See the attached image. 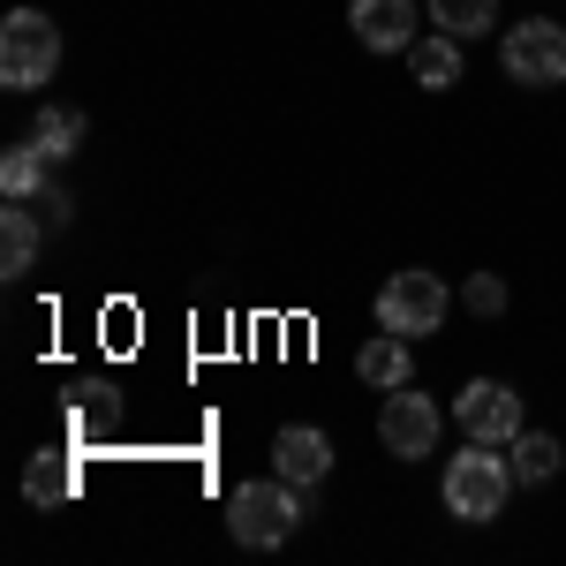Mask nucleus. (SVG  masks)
<instances>
[{"label": "nucleus", "instance_id": "f257e3e1", "mask_svg": "<svg viewBox=\"0 0 566 566\" xmlns=\"http://www.w3.org/2000/svg\"><path fill=\"white\" fill-rule=\"evenodd\" d=\"M295 491H303V483H287V476L242 483V491L227 499V536H234V544H250V552L287 544V536L303 528V499H295Z\"/></svg>", "mask_w": 566, "mask_h": 566}, {"label": "nucleus", "instance_id": "f03ea898", "mask_svg": "<svg viewBox=\"0 0 566 566\" xmlns=\"http://www.w3.org/2000/svg\"><path fill=\"white\" fill-rule=\"evenodd\" d=\"M53 69H61V23L45 8H8V23H0V84L45 91Z\"/></svg>", "mask_w": 566, "mask_h": 566}, {"label": "nucleus", "instance_id": "7ed1b4c3", "mask_svg": "<svg viewBox=\"0 0 566 566\" xmlns=\"http://www.w3.org/2000/svg\"><path fill=\"white\" fill-rule=\"evenodd\" d=\"M506 491H514V461H506L499 446H476V438H469V446L446 461V506H453L461 522H499Z\"/></svg>", "mask_w": 566, "mask_h": 566}, {"label": "nucleus", "instance_id": "20e7f679", "mask_svg": "<svg viewBox=\"0 0 566 566\" xmlns=\"http://www.w3.org/2000/svg\"><path fill=\"white\" fill-rule=\"evenodd\" d=\"M499 69H506V84H522V91L566 84V31L552 23V15H528V23H514V31L499 39Z\"/></svg>", "mask_w": 566, "mask_h": 566}, {"label": "nucleus", "instance_id": "39448f33", "mask_svg": "<svg viewBox=\"0 0 566 566\" xmlns=\"http://www.w3.org/2000/svg\"><path fill=\"white\" fill-rule=\"evenodd\" d=\"M446 310H453V295H446L438 272H392L386 287H378V325H386V333H408V340L438 333Z\"/></svg>", "mask_w": 566, "mask_h": 566}, {"label": "nucleus", "instance_id": "423d86ee", "mask_svg": "<svg viewBox=\"0 0 566 566\" xmlns=\"http://www.w3.org/2000/svg\"><path fill=\"white\" fill-rule=\"evenodd\" d=\"M453 416H461V431L476 438V446H514L528 431L522 423V392L499 386V378H469L461 400H453Z\"/></svg>", "mask_w": 566, "mask_h": 566}, {"label": "nucleus", "instance_id": "0eeeda50", "mask_svg": "<svg viewBox=\"0 0 566 566\" xmlns=\"http://www.w3.org/2000/svg\"><path fill=\"white\" fill-rule=\"evenodd\" d=\"M438 431H446L438 400H423L416 386L386 392V408H378V438H386V453H400V461H423V453L438 446Z\"/></svg>", "mask_w": 566, "mask_h": 566}, {"label": "nucleus", "instance_id": "6e6552de", "mask_svg": "<svg viewBox=\"0 0 566 566\" xmlns=\"http://www.w3.org/2000/svg\"><path fill=\"white\" fill-rule=\"evenodd\" d=\"M76 453L84 446H45V453H31V469H23V499L31 506H76V491H84V469H76Z\"/></svg>", "mask_w": 566, "mask_h": 566}, {"label": "nucleus", "instance_id": "1a4fd4ad", "mask_svg": "<svg viewBox=\"0 0 566 566\" xmlns=\"http://www.w3.org/2000/svg\"><path fill=\"white\" fill-rule=\"evenodd\" d=\"M348 23L370 53H408L416 45V0H355Z\"/></svg>", "mask_w": 566, "mask_h": 566}, {"label": "nucleus", "instance_id": "9d476101", "mask_svg": "<svg viewBox=\"0 0 566 566\" xmlns=\"http://www.w3.org/2000/svg\"><path fill=\"white\" fill-rule=\"evenodd\" d=\"M272 461H280V476L287 483H325L333 476V438L317 431V423H287V431L272 438Z\"/></svg>", "mask_w": 566, "mask_h": 566}, {"label": "nucleus", "instance_id": "9b49d317", "mask_svg": "<svg viewBox=\"0 0 566 566\" xmlns=\"http://www.w3.org/2000/svg\"><path fill=\"white\" fill-rule=\"evenodd\" d=\"M114 423H122V392L114 386H76L69 392V446L98 453V446L114 438Z\"/></svg>", "mask_w": 566, "mask_h": 566}, {"label": "nucleus", "instance_id": "f8f14e48", "mask_svg": "<svg viewBox=\"0 0 566 566\" xmlns=\"http://www.w3.org/2000/svg\"><path fill=\"white\" fill-rule=\"evenodd\" d=\"M355 378H363V386H386V392L416 386V363H408V333H378V340H363V348H355Z\"/></svg>", "mask_w": 566, "mask_h": 566}, {"label": "nucleus", "instance_id": "ddd939ff", "mask_svg": "<svg viewBox=\"0 0 566 566\" xmlns=\"http://www.w3.org/2000/svg\"><path fill=\"white\" fill-rule=\"evenodd\" d=\"M31 264H39V212H31V197H8L0 205V272L23 280Z\"/></svg>", "mask_w": 566, "mask_h": 566}, {"label": "nucleus", "instance_id": "4468645a", "mask_svg": "<svg viewBox=\"0 0 566 566\" xmlns=\"http://www.w3.org/2000/svg\"><path fill=\"white\" fill-rule=\"evenodd\" d=\"M408 69H416V84H423V91H453V84H461V39H446V31L416 39V45H408Z\"/></svg>", "mask_w": 566, "mask_h": 566}, {"label": "nucleus", "instance_id": "2eb2a0df", "mask_svg": "<svg viewBox=\"0 0 566 566\" xmlns=\"http://www.w3.org/2000/svg\"><path fill=\"white\" fill-rule=\"evenodd\" d=\"M45 167H53V159L39 151V136H31V144H8V151H0V197H31V205H39Z\"/></svg>", "mask_w": 566, "mask_h": 566}, {"label": "nucleus", "instance_id": "dca6fc26", "mask_svg": "<svg viewBox=\"0 0 566 566\" xmlns=\"http://www.w3.org/2000/svg\"><path fill=\"white\" fill-rule=\"evenodd\" d=\"M506 461H514V483H552V476L566 469V446H559L552 431H522Z\"/></svg>", "mask_w": 566, "mask_h": 566}, {"label": "nucleus", "instance_id": "f3484780", "mask_svg": "<svg viewBox=\"0 0 566 566\" xmlns=\"http://www.w3.org/2000/svg\"><path fill=\"white\" fill-rule=\"evenodd\" d=\"M431 23L446 39H483L499 23V0H431Z\"/></svg>", "mask_w": 566, "mask_h": 566}, {"label": "nucleus", "instance_id": "a211bd4d", "mask_svg": "<svg viewBox=\"0 0 566 566\" xmlns=\"http://www.w3.org/2000/svg\"><path fill=\"white\" fill-rule=\"evenodd\" d=\"M39 151L45 159H69V151H76V144H84V114H76V106H53V98H45L39 106Z\"/></svg>", "mask_w": 566, "mask_h": 566}, {"label": "nucleus", "instance_id": "6ab92c4d", "mask_svg": "<svg viewBox=\"0 0 566 566\" xmlns=\"http://www.w3.org/2000/svg\"><path fill=\"white\" fill-rule=\"evenodd\" d=\"M461 295H469L476 317H499V310H506V280H499V272H469V287H461Z\"/></svg>", "mask_w": 566, "mask_h": 566}]
</instances>
